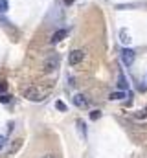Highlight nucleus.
<instances>
[{
  "mask_svg": "<svg viewBox=\"0 0 147 158\" xmlns=\"http://www.w3.org/2000/svg\"><path fill=\"white\" fill-rule=\"evenodd\" d=\"M24 98L26 99H30V101H42L44 98H46V90H42L40 86H37V85H32V86H28V88H24Z\"/></svg>",
  "mask_w": 147,
  "mask_h": 158,
  "instance_id": "1",
  "label": "nucleus"
},
{
  "mask_svg": "<svg viewBox=\"0 0 147 158\" xmlns=\"http://www.w3.org/2000/svg\"><path fill=\"white\" fill-rule=\"evenodd\" d=\"M134 59H136L134 50H131V48H123V50H121V63H123L125 66H132Z\"/></svg>",
  "mask_w": 147,
  "mask_h": 158,
  "instance_id": "2",
  "label": "nucleus"
},
{
  "mask_svg": "<svg viewBox=\"0 0 147 158\" xmlns=\"http://www.w3.org/2000/svg\"><path fill=\"white\" fill-rule=\"evenodd\" d=\"M83 59H85V52H83V50H74V52H70V55H68V63H70L72 66L79 64Z\"/></svg>",
  "mask_w": 147,
  "mask_h": 158,
  "instance_id": "3",
  "label": "nucleus"
},
{
  "mask_svg": "<svg viewBox=\"0 0 147 158\" xmlns=\"http://www.w3.org/2000/svg\"><path fill=\"white\" fill-rule=\"evenodd\" d=\"M57 66H59V59H57V57H50V59H46L44 64H42L44 72H53Z\"/></svg>",
  "mask_w": 147,
  "mask_h": 158,
  "instance_id": "4",
  "label": "nucleus"
},
{
  "mask_svg": "<svg viewBox=\"0 0 147 158\" xmlns=\"http://www.w3.org/2000/svg\"><path fill=\"white\" fill-rule=\"evenodd\" d=\"M72 101H74V105L79 107V109H86V107H88V99H86L83 94H75L72 98Z\"/></svg>",
  "mask_w": 147,
  "mask_h": 158,
  "instance_id": "5",
  "label": "nucleus"
},
{
  "mask_svg": "<svg viewBox=\"0 0 147 158\" xmlns=\"http://www.w3.org/2000/svg\"><path fill=\"white\" fill-rule=\"evenodd\" d=\"M66 35H68V31H66V30H57V31L52 35V39H50V40H52V44H57V42H61V40L65 39Z\"/></svg>",
  "mask_w": 147,
  "mask_h": 158,
  "instance_id": "6",
  "label": "nucleus"
},
{
  "mask_svg": "<svg viewBox=\"0 0 147 158\" xmlns=\"http://www.w3.org/2000/svg\"><path fill=\"white\" fill-rule=\"evenodd\" d=\"M118 37H120V40H121V44H129V42L132 40L131 33H129V30H125V28H121V30L118 31Z\"/></svg>",
  "mask_w": 147,
  "mask_h": 158,
  "instance_id": "7",
  "label": "nucleus"
},
{
  "mask_svg": "<svg viewBox=\"0 0 147 158\" xmlns=\"http://www.w3.org/2000/svg\"><path fill=\"white\" fill-rule=\"evenodd\" d=\"M125 98V90H118V92H112L109 96V99L110 101H121Z\"/></svg>",
  "mask_w": 147,
  "mask_h": 158,
  "instance_id": "8",
  "label": "nucleus"
},
{
  "mask_svg": "<svg viewBox=\"0 0 147 158\" xmlns=\"http://www.w3.org/2000/svg\"><path fill=\"white\" fill-rule=\"evenodd\" d=\"M77 131H79L81 138L85 140V138H86V127H85V121H83V119H77Z\"/></svg>",
  "mask_w": 147,
  "mask_h": 158,
  "instance_id": "9",
  "label": "nucleus"
},
{
  "mask_svg": "<svg viewBox=\"0 0 147 158\" xmlns=\"http://www.w3.org/2000/svg\"><path fill=\"white\" fill-rule=\"evenodd\" d=\"M118 86L121 88V90H127V79L123 74H120V77H118Z\"/></svg>",
  "mask_w": 147,
  "mask_h": 158,
  "instance_id": "10",
  "label": "nucleus"
},
{
  "mask_svg": "<svg viewBox=\"0 0 147 158\" xmlns=\"http://www.w3.org/2000/svg\"><path fill=\"white\" fill-rule=\"evenodd\" d=\"M9 9V2L7 0H0V13H6Z\"/></svg>",
  "mask_w": 147,
  "mask_h": 158,
  "instance_id": "11",
  "label": "nucleus"
},
{
  "mask_svg": "<svg viewBox=\"0 0 147 158\" xmlns=\"http://www.w3.org/2000/svg\"><path fill=\"white\" fill-rule=\"evenodd\" d=\"M99 118H101V110H92L90 112V119L96 121V119H99Z\"/></svg>",
  "mask_w": 147,
  "mask_h": 158,
  "instance_id": "12",
  "label": "nucleus"
},
{
  "mask_svg": "<svg viewBox=\"0 0 147 158\" xmlns=\"http://www.w3.org/2000/svg\"><path fill=\"white\" fill-rule=\"evenodd\" d=\"M55 109L61 110V112H65V110H66V105H65L63 101H55Z\"/></svg>",
  "mask_w": 147,
  "mask_h": 158,
  "instance_id": "13",
  "label": "nucleus"
},
{
  "mask_svg": "<svg viewBox=\"0 0 147 158\" xmlns=\"http://www.w3.org/2000/svg\"><path fill=\"white\" fill-rule=\"evenodd\" d=\"M9 99H11V96H7V94H0V101H2V103H7Z\"/></svg>",
  "mask_w": 147,
  "mask_h": 158,
  "instance_id": "14",
  "label": "nucleus"
},
{
  "mask_svg": "<svg viewBox=\"0 0 147 158\" xmlns=\"http://www.w3.org/2000/svg\"><path fill=\"white\" fill-rule=\"evenodd\" d=\"M6 143H7V138H6V136H0V151L6 147Z\"/></svg>",
  "mask_w": 147,
  "mask_h": 158,
  "instance_id": "15",
  "label": "nucleus"
},
{
  "mask_svg": "<svg viewBox=\"0 0 147 158\" xmlns=\"http://www.w3.org/2000/svg\"><path fill=\"white\" fill-rule=\"evenodd\" d=\"M6 88H7V86H6V83L2 81V83H0V94H4V92H6Z\"/></svg>",
  "mask_w": 147,
  "mask_h": 158,
  "instance_id": "16",
  "label": "nucleus"
},
{
  "mask_svg": "<svg viewBox=\"0 0 147 158\" xmlns=\"http://www.w3.org/2000/svg\"><path fill=\"white\" fill-rule=\"evenodd\" d=\"M42 158H57V156H55V155H44Z\"/></svg>",
  "mask_w": 147,
  "mask_h": 158,
  "instance_id": "17",
  "label": "nucleus"
},
{
  "mask_svg": "<svg viewBox=\"0 0 147 158\" xmlns=\"http://www.w3.org/2000/svg\"><path fill=\"white\" fill-rule=\"evenodd\" d=\"M72 2H74V0H65V4H66V6H70Z\"/></svg>",
  "mask_w": 147,
  "mask_h": 158,
  "instance_id": "18",
  "label": "nucleus"
}]
</instances>
